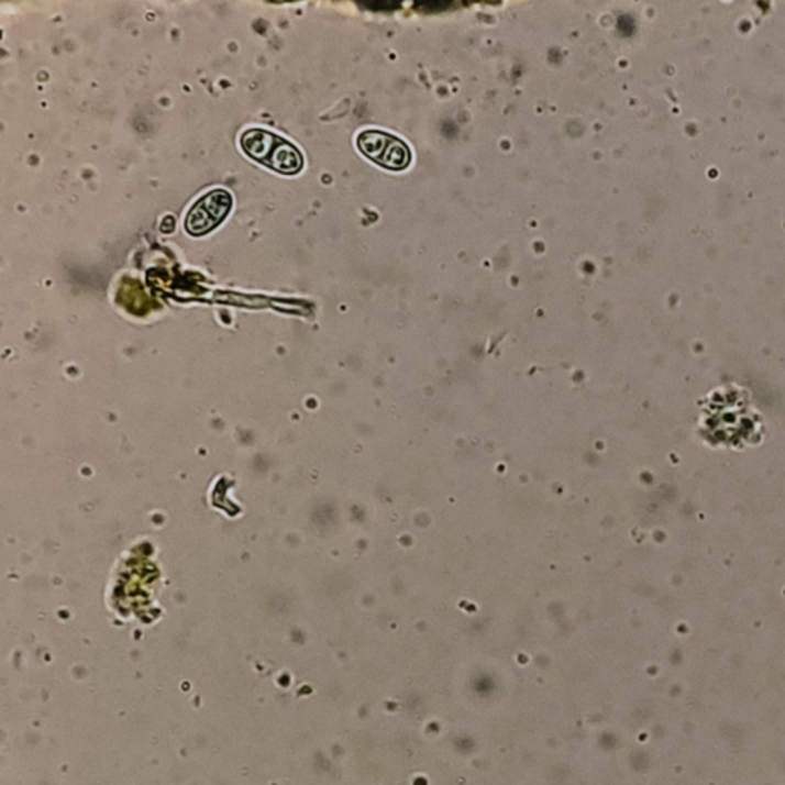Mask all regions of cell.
I'll return each instance as SVG.
<instances>
[{
	"mask_svg": "<svg viewBox=\"0 0 785 785\" xmlns=\"http://www.w3.org/2000/svg\"><path fill=\"white\" fill-rule=\"evenodd\" d=\"M232 209V196L224 189L206 194L190 208L185 228L192 236L206 235L219 228Z\"/></svg>",
	"mask_w": 785,
	"mask_h": 785,
	"instance_id": "3",
	"label": "cell"
},
{
	"mask_svg": "<svg viewBox=\"0 0 785 785\" xmlns=\"http://www.w3.org/2000/svg\"><path fill=\"white\" fill-rule=\"evenodd\" d=\"M357 147L365 157L391 170L406 169L411 153L402 140L380 131H365L357 137Z\"/></svg>",
	"mask_w": 785,
	"mask_h": 785,
	"instance_id": "2",
	"label": "cell"
},
{
	"mask_svg": "<svg viewBox=\"0 0 785 785\" xmlns=\"http://www.w3.org/2000/svg\"><path fill=\"white\" fill-rule=\"evenodd\" d=\"M241 147L252 161L262 163L278 174H298L305 165L298 147L274 132L248 130L241 135Z\"/></svg>",
	"mask_w": 785,
	"mask_h": 785,
	"instance_id": "1",
	"label": "cell"
}]
</instances>
